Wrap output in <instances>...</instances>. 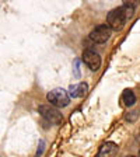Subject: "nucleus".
<instances>
[{"label": "nucleus", "mask_w": 140, "mask_h": 157, "mask_svg": "<svg viewBox=\"0 0 140 157\" xmlns=\"http://www.w3.org/2000/svg\"><path fill=\"white\" fill-rule=\"evenodd\" d=\"M118 151V144L114 142H107L101 146L97 157H114Z\"/></svg>", "instance_id": "423d86ee"}, {"label": "nucleus", "mask_w": 140, "mask_h": 157, "mask_svg": "<svg viewBox=\"0 0 140 157\" xmlns=\"http://www.w3.org/2000/svg\"><path fill=\"white\" fill-rule=\"evenodd\" d=\"M46 98L51 102V105H53L56 108H65L70 102L69 91L63 90V88H53V90H51L48 93V95H46Z\"/></svg>", "instance_id": "f03ea898"}, {"label": "nucleus", "mask_w": 140, "mask_h": 157, "mask_svg": "<svg viewBox=\"0 0 140 157\" xmlns=\"http://www.w3.org/2000/svg\"><path fill=\"white\" fill-rule=\"evenodd\" d=\"M133 14H134V6L129 3H125L123 6L114 9L111 13L108 14L107 17L108 25L114 31H121L125 27L127 20L133 17Z\"/></svg>", "instance_id": "f257e3e1"}, {"label": "nucleus", "mask_w": 140, "mask_h": 157, "mask_svg": "<svg viewBox=\"0 0 140 157\" xmlns=\"http://www.w3.org/2000/svg\"><path fill=\"white\" fill-rule=\"evenodd\" d=\"M126 157H134V156H126Z\"/></svg>", "instance_id": "9d476101"}, {"label": "nucleus", "mask_w": 140, "mask_h": 157, "mask_svg": "<svg viewBox=\"0 0 140 157\" xmlns=\"http://www.w3.org/2000/svg\"><path fill=\"white\" fill-rule=\"evenodd\" d=\"M39 147H41V149H38L36 156H41V154H42V151H44V142H41V143H39Z\"/></svg>", "instance_id": "1a4fd4ad"}, {"label": "nucleus", "mask_w": 140, "mask_h": 157, "mask_svg": "<svg viewBox=\"0 0 140 157\" xmlns=\"http://www.w3.org/2000/svg\"><path fill=\"white\" fill-rule=\"evenodd\" d=\"M87 90H88V84L84 82L77 83V84H72L69 87V95L73 98H80L87 93Z\"/></svg>", "instance_id": "0eeeda50"}, {"label": "nucleus", "mask_w": 140, "mask_h": 157, "mask_svg": "<svg viewBox=\"0 0 140 157\" xmlns=\"http://www.w3.org/2000/svg\"><path fill=\"white\" fill-rule=\"evenodd\" d=\"M38 112L41 114V117L44 119L49 122V124H53V125H58L63 121V117L62 114L59 112V109L56 107H52V105H41L38 108Z\"/></svg>", "instance_id": "7ed1b4c3"}, {"label": "nucleus", "mask_w": 140, "mask_h": 157, "mask_svg": "<svg viewBox=\"0 0 140 157\" xmlns=\"http://www.w3.org/2000/svg\"><path fill=\"white\" fill-rule=\"evenodd\" d=\"M111 36V28L108 24H101V25L95 27L90 33V39L93 42H97V44H102V42H107L108 39Z\"/></svg>", "instance_id": "20e7f679"}, {"label": "nucleus", "mask_w": 140, "mask_h": 157, "mask_svg": "<svg viewBox=\"0 0 140 157\" xmlns=\"http://www.w3.org/2000/svg\"><path fill=\"white\" fill-rule=\"evenodd\" d=\"M139 157H140V151H139Z\"/></svg>", "instance_id": "9b49d317"}, {"label": "nucleus", "mask_w": 140, "mask_h": 157, "mask_svg": "<svg viewBox=\"0 0 140 157\" xmlns=\"http://www.w3.org/2000/svg\"><path fill=\"white\" fill-rule=\"evenodd\" d=\"M122 102H123L126 107H132V105L136 102V95L132 90L126 88L123 93H122Z\"/></svg>", "instance_id": "6e6552de"}, {"label": "nucleus", "mask_w": 140, "mask_h": 157, "mask_svg": "<svg viewBox=\"0 0 140 157\" xmlns=\"http://www.w3.org/2000/svg\"><path fill=\"white\" fill-rule=\"evenodd\" d=\"M83 62L88 66V69H91L93 72H97L98 69L101 67V58L98 53H95L94 51H90V49H85L83 52Z\"/></svg>", "instance_id": "39448f33"}]
</instances>
